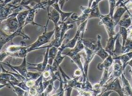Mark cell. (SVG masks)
Returning a JSON list of instances; mask_svg holds the SVG:
<instances>
[{"label": "cell", "instance_id": "6da1fadb", "mask_svg": "<svg viewBox=\"0 0 132 96\" xmlns=\"http://www.w3.org/2000/svg\"><path fill=\"white\" fill-rule=\"evenodd\" d=\"M81 38L77 41V43L75 47L71 49L69 51L65 52H62V55H66L67 56H69L72 60V62H74L76 64L77 67L80 68L82 72V82H85L86 78H85L84 70V66H82V63L81 60V56L79 54V52H81L83 49H84V45L82 42V39Z\"/></svg>", "mask_w": 132, "mask_h": 96}, {"label": "cell", "instance_id": "7a4b0ae2", "mask_svg": "<svg viewBox=\"0 0 132 96\" xmlns=\"http://www.w3.org/2000/svg\"><path fill=\"white\" fill-rule=\"evenodd\" d=\"M19 13H13L1 22V30L7 34H11L16 32L19 28L16 16Z\"/></svg>", "mask_w": 132, "mask_h": 96}, {"label": "cell", "instance_id": "3957f363", "mask_svg": "<svg viewBox=\"0 0 132 96\" xmlns=\"http://www.w3.org/2000/svg\"><path fill=\"white\" fill-rule=\"evenodd\" d=\"M49 21V20L48 19L47 24L44 26V32L43 33V34H42L41 36H39L35 42L27 46L28 52L37 49L38 48H40L44 44H46L50 42V40L54 34L55 29H54L53 30L51 31L47 32V28Z\"/></svg>", "mask_w": 132, "mask_h": 96}, {"label": "cell", "instance_id": "277c9868", "mask_svg": "<svg viewBox=\"0 0 132 96\" xmlns=\"http://www.w3.org/2000/svg\"><path fill=\"white\" fill-rule=\"evenodd\" d=\"M23 28H19V29L15 32V33L11 34H7L3 32V30H1L0 32V46H1V50H2L3 46L8 43L9 42H11L13 39L16 36H21L23 39H29L30 40V38L27 34H25ZM13 43V42H12Z\"/></svg>", "mask_w": 132, "mask_h": 96}, {"label": "cell", "instance_id": "5b68a950", "mask_svg": "<svg viewBox=\"0 0 132 96\" xmlns=\"http://www.w3.org/2000/svg\"><path fill=\"white\" fill-rule=\"evenodd\" d=\"M114 59L113 58L111 55H109L102 63L99 64L97 66V68L100 70H104L102 76L99 82V84L102 87H103V86L108 81L109 79V77L110 76V74L109 73V69L112 65Z\"/></svg>", "mask_w": 132, "mask_h": 96}, {"label": "cell", "instance_id": "8992f818", "mask_svg": "<svg viewBox=\"0 0 132 96\" xmlns=\"http://www.w3.org/2000/svg\"><path fill=\"white\" fill-rule=\"evenodd\" d=\"M88 20L89 19H87L82 23H77L78 27H77V31L74 38L69 41L67 43H64V48L65 49L66 48H70V49L74 48L76 45L77 41L81 38V37H80L81 35L82 36V38L84 33L85 32Z\"/></svg>", "mask_w": 132, "mask_h": 96}, {"label": "cell", "instance_id": "52a82bcc", "mask_svg": "<svg viewBox=\"0 0 132 96\" xmlns=\"http://www.w3.org/2000/svg\"><path fill=\"white\" fill-rule=\"evenodd\" d=\"M100 21L99 22L100 25H103L108 33L109 37L115 36L116 33L115 28L117 25L114 21L113 19L111 18L108 14L107 15H102L101 17Z\"/></svg>", "mask_w": 132, "mask_h": 96}, {"label": "cell", "instance_id": "ba28073f", "mask_svg": "<svg viewBox=\"0 0 132 96\" xmlns=\"http://www.w3.org/2000/svg\"><path fill=\"white\" fill-rule=\"evenodd\" d=\"M106 89L104 91H115L120 96H124L122 86L120 84V81L118 78H116L110 82H106L103 86Z\"/></svg>", "mask_w": 132, "mask_h": 96}, {"label": "cell", "instance_id": "9c48e42d", "mask_svg": "<svg viewBox=\"0 0 132 96\" xmlns=\"http://www.w3.org/2000/svg\"><path fill=\"white\" fill-rule=\"evenodd\" d=\"M18 6H19L12 5L11 3H9L6 4H0L1 22H2L3 20L7 19L9 16L12 14Z\"/></svg>", "mask_w": 132, "mask_h": 96}, {"label": "cell", "instance_id": "30bf717a", "mask_svg": "<svg viewBox=\"0 0 132 96\" xmlns=\"http://www.w3.org/2000/svg\"><path fill=\"white\" fill-rule=\"evenodd\" d=\"M123 73H124L123 67L121 61L118 59L114 60L112 70L110 73V76L109 80H113L116 78H119L121 76Z\"/></svg>", "mask_w": 132, "mask_h": 96}, {"label": "cell", "instance_id": "8fae6325", "mask_svg": "<svg viewBox=\"0 0 132 96\" xmlns=\"http://www.w3.org/2000/svg\"><path fill=\"white\" fill-rule=\"evenodd\" d=\"M1 63L2 64H3L6 66L10 67L14 71L19 73V74H21V75L25 77L26 78L27 76L28 72V69H27V60H26V57L23 58V60L22 63L19 66H13L9 63H5L4 62L3 63V62H2Z\"/></svg>", "mask_w": 132, "mask_h": 96}, {"label": "cell", "instance_id": "7c38bea8", "mask_svg": "<svg viewBox=\"0 0 132 96\" xmlns=\"http://www.w3.org/2000/svg\"><path fill=\"white\" fill-rule=\"evenodd\" d=\"M49 48H47V49L46 50L45 53L44 54V59L42 61V62L38 64H33L28 63V64L31 66H36L35 67H29L28 68L34 69H36L37 71L43 73L46 68L47 66L48 65V61H49V58H48V54H49Z\"/></svg>", "mask_w": 132, "mask_h": 96}, {"label": "cell", "instance_id": "4fadbf2b", "mask_svg": "<svg viewBox=\"0 0 132 96\" xmlns=\"http://www.w3.org/2000/svg\"><path fill=\"white\" fill-rule=\"evenodd\" d=\"M120 36L119 33H117L115 36L109 37L107 40L106 47L105 49L107 52L111 56L113 55V52L114 50V47L115 46L116 41L119 36Z\"/></svg>", "mask_w": 132, "mask_h": 96}, {"label": "cell", "instance_id": "5bb4252c", "mask_svg": "<svg viewBox=\"0 0 132 96\" xmlns=\"http://www.w3.org/2000/svg\"><path fill=\"white\" fill-rule=\"evenodd\" d=\"M101 36L100 34L97 35V47L95 50L96 52V55L99 56L102 59V60L104 61L109 56V54L105 50V49H103L102 47L101 41Z\"/></svg>", "mask_w": 132, "mask_h": 96}, {"label": "cell", "instance_id": "9a60e30c", "mask_svg": "<svg viewBox=\"0 0 132 96\" xmlns=\"http://www.w3.org/2000/svg\"><path fill=\"white\" fill-rule=\"evenodd\" d=\"M47 13H48V19L52 20L54 23L55 28H57L60 25L59 22L60 19H61V16L59 12L55 8H53L52 11H49V8H47Z\"/></svg>", "mask_w": 132, "mask_h": 96}, {"label": "cell", "instance_id": "2e32d148", "mask_svg": "<svg viewBox=\"0 0 132 96\" xmlns=\"http://www.w3.org/2000/svg\"><path fill=\"white\" fill-rule=\"evenodd\" d=\"M123 82L122 89L125 96H132V87L128 80L125 76V74L123 73L120 76Z\"/></svg>", "mask_w": 132, "mask_h": 96}, {"label": "cell", "instance_id": "e0dca14e", "mask_svg": "<svg viewBox=\"0 0 132 96\" xmlns=\"http://www.w3.org/2000/svg\"><path fill=\"white\" fill-rule=\"evenodd\" d=\"M37 10V9L36 8L35 6H34L32 8H31L30 9V11L29 12V14L28 15V16L27 18V19H26V21L25 22L24 27L27 25L31 24V25H37L38 27L44 28V26L39 25L38 24H37L34 21L35 13H36V11Z\"/></svg>", "mask_w": 132, "mask_h": 96}, {"label": "cell", "instance_id": "ac0fdd59", "mask_svg": "<svg viewBox=\"0 0 132 96\" xmlns=\"http://www.w3.org/2000/svg\"><path fill=\"white\" fill-rule=\"evenodd\" d=\"M113 58L114 60L116 59H118L121 61V62L123 64L124 74H125V68L127 65L128 63L132 59V51L131 52H128L127 53L123 54L122 55L118 56H117Z\"/></svg>", "mask_w": 132, "mask_h": 96}, {"label": "cell", "instance_id": "d6986e66", "mask_svg": "<svg viewBox=\"0 0 132 96\" xmlns=\"http://www.w3.org/2000/svg\"><path fill=\"white\" fill-rule=\"evenodd\" d=\"M52 7L53 8H55V10H56L59 12L61 16V21L62 22L67 21L69 18L71 16L72 14L73 13V12H66L62 11V10H61V8L59 6L58 1L55 3H54L53 4H52Z\"/></svg>", "mask_w": 132, "mask_h": 96}, {"label": "cell", "instance_id": "ffe728a7", "mask_svg": "<svg viewBox=\"0 0 132 96\" xmlns=\"http://www.w3.org/2000/svg\"><path fill=\"white\" fill-rule=\"evenodd\" d=\"M98 4L99 3H97L95 1H94V2L93 3L91 7V12L89 17V19L92 18L100 19L102 15L99 10Z\"/></svg>", "mask_w": 132, "mask_h": 96}, {"label": "cell", "instance_id": "44dd1931", "mask_svg": "<svg viewBox=\"0 0 132 96\" xmlns=\"http://www.w3.org/2000/svg\"><path fill=\"white\" fill-rule=\"evenodd\" d=\"M127 11V9L124 7H121L119 6H118V8L115 13L113 15V20L116 25H118V23L121 20V17Z\"/></svg>", "mask_w": 132, "mask_h": 96}, {"label": "cell", "instance_id": "7402d4cb", "mask_svg": "<svg viewBox=\"0 0 132 96\" xmlns=\"http://www.w3.org/2000/svg\"><path fill=\"white\" fill-rule=\"evenodd\" d=\"M30 9H27L24 11H20L17 15L16 18H17L18 22L19 23V28H24V27L25 22L26 21V19H27L28 15L29 14Z\"/></svg>", "mask_w": 132, "mask_h": 96}, {"label": "cell", "instance_id": "603a6c76", "mask_svg": "<svg viewBox=\"0 0 132 96\" xmlns=\"http://www.w3.org/2000/svg\"><path fill=\"white\" fill-rule=\"evenodd\" d=\"M132 25V19H131V17L129 14H127L121 19L118 25L127 29Z\"/></svg>", "mask_w": 132, "mask_h": 96}, {"label": "cell", "instance_id": "cb8c5ba5", "mask_svg": "<svg viewBox=\"0 0 132 96\" xmlns=\"http://www.w3.org/2000/svg\"><path fill=\"white\" fill-rule=\"evenodd\" d=\"M58 51L59 48H57L54 46H52L50 48L48 54V64H49L50 65H52L53 60L58 53Z\"/></svg>", "mask_w": 132, "mask_h": 96}, {"label": "cell", "instance_id": "d4e9b609", "mask_svg": "<svg viewBox=\"0 0 132 96\" xmlns=\"http://www.w3.org/2000/svg\"><path fill=\"white\" fill-rule=\"evenodd\" d=\"M82 42L85 48L91 50H95L97 47V41L93 39H82Z\"/></svg>", "mask_w": 132, "mask_h": 96}, {"label": "cell", "instance_id": "484cf974", "mask_svg": "<svg viewBox=\"0 0 132 96\" xmlns=\"http://www.w3.org/2000/svg\"><path fill=\"white\" fill-rule=\"evenodd\" d=\"M120 36H119L116 40L115 43V48L113 52V55L112 57L114 58L118 56L122 55V45H121L120 41H119V37Z\"/></svg>", "mask_w": 132, "mask_h": 96}, {"label": "cell", "instance_id": "4316f807", "mask_svg": "<svg viewBox=\"0 0 132 96\" xmlns=\"http://www.w3.org/2000/svg\"><path fill=\"white\" fill-rule=\"evenodd\" d=\"M9 82L11 83V86L13 89V91L17 94L18 96H29L28 91H26L23 89H22V88L19 87V86L14 85L10 82Z\"/></svg>", "mask_w": 132, "mask_h": 96}, {"label": "cell", "instance_id": "83f0119b", "mask_svg": "<svg viewBox=\"0 0 132 96\" xmlns=\"http://www.w3.org/2000/svg\"><path fill=\"white\" fill-rule=\"evenodd\" d=\"M41 2V0H21L19 6H25L27 9H30L31 7L28 6L29 4L34 7L36 3H39Z\"/></svg>", "mask_w": 132, "mask_h": 96}, {"label": "cell", "instance_id": "f1b7e54d", "mask_svg": "<svg viewBox=\"0 0 132 96\" xmlns=\"http://www.w3.org/2000/svg\"><path fill=\"white\" fill-rule=\"evenodd\" d=\"M132 51V40L131 39L127 38L124 47L122 48V55L123 54L131 52Z\"/></svg>", "mask_w": 132, "mask_h": 96}, {"label": "cell", "instance_id": "f546056e", "mask_svg": "<svg viewBox=\"0 0 132 96\" xmlns=\"http://www.w3.org/2000/svg\"><path fill=\"white\" fill-rule=\"evenodd\" d=\"M118 33H120V36H121L122 38V46L124 47L126 41L127 39V36H128V31L127 29L124 27L119 26V30Z\"/></svg>", "mask_w": 132, "mask_h": 96}, {"label": "cell", "instance_id": "4dcf8cb0", "mask_svg": "<svg viewBox=\"0 0 132 96\" xmlns=\"http://www.w3.org/2000/svg\"><path fill=\"white\" fill-rule=\"evenodd\" d=\"M0 77H1V78H3V79H5L6 80L14 81V82H19V81L13 75H12L10 73H9L1 72Z\"/></svg>", "mask_w": 132, "mask_h": 96}, {"label": "cell", "instance_id": "1f68e13d", "mask_svg": "<svg viewBox=\"0 0 132 96\" xmlns=\"http://www.w3.org/2000/svg\"><path fill=\"white\" fill-rule=\"evenodd\" d=\"M1 67H2V71H3L2 72H4V73H9L11 74H12V75H13L14 76L16 77V79L19 81V82H27V81H28L27 79L25 77L23 76L21 74H19V73L15 74V73H12V72H11L8 71L6 70L3 67L2 63L1 64Z\"/></svg>", "mask_w": 132, "mask_h": 96}, {"label": "cell", "instance_id": "d6a6232c", "mask_svg": "<svg viewBox=\"0 0 132 96\" xmlns=\"http://www.w3.org/2000/svg\"><path fill=\"white\" fill-rule=\"evenodd\" d=\"M118 6L124 7L127 9V11L128 13L132 15V0H128L124 3L122 2Z\"/></svg>", "mask_w": 132, "mask_h": 96}, {"label": "cell", "instance_id": "836d02e7", "mask_svg": "<svg viewBox=\"0 0 132 96\" xmlns=\"http://www.w3.org/2000/svg\"><path fill=\"white\" fill-rule=\"evenodd\" d=\"M42 75V73L41 72H28L27 76L26 77V79L27 80H36L40 77Z\"/></svg>", "mask_w": 132, "mask_h": 96}, {"label": "cell", "instance_id": "e575fe53", "mask_svg": "<svg viewBox=\"0 0 132 96\" xmlns=\"http://www.w3.org/2000/svg\"><path fill=\"white\" fill-rule=\"evenodd\" d=\"M60 87L58 89L57 91H56L55 93L52 95V96H64V91H65V88L64 87L63 80L62 79V78L61 80H60Z\"/></svg>", "mask_w": 132, "mask_h": 96}, {"label": "cell", "instance_id": "d590c367", "mask_svg": "<svg viewBox=\"0 0 132 96\" xmlns=\"http://www.w3.org/2000/svg\"><path fill=\"white\" fill-rule=\"evenodd\" d=\"M118 1V0H109V4H110V11L109 14L108 15L112 19H113V13L114 12L115 8L116 7L117 3Z\"/></svg>", "mask_w": 132, "mask_h": 96}, {"label": "cell", "instance_id": "8d00e7d4", "mask_svg": "<svg viewBox=\"0 0 132 96\" xmlns=\"http://www.w3.org/2000/svg\"><path fill=\"white\" fill-rule=\"evenodd\" d=\"M80 10L82 12V14H87L90 15L91 12V8L89 7H84V6H80Z\"/></svg>", "mask_w": 132, "mask_h": 96}, {"label": "cell", "instance_id": "74e56055", "mask_svg": "<svg viewBox=\"0 0 132 96\" xmlns=\"http://www.w3.org/2000/svg\"><path fill=\"white\" fill-rule=\"evenodd\" d=\"M42 75H43V78H44L45 79H47L50 76H51V72L50 71V70L49 69H45L44 71L42 73Z\"/></svg>", "mask_w": 132, "mask_h": 96}, {"label": "cell", "instance_id": "f35d334b", "mask_svg": "<svg viewBox=\"0 0 132 96\" xmlns=\"http://www.w3.org/2000/svg\"><path fill=\"white\" fill-rule=\"evenodd\" d=\"M81 75H82V71L80 68H78L74 71L73 77H80Z\"/></svg>", "mask_w": 132, "mask_h": 96}, {"label": "cell", "instance_id": "ab89813d", "mask_svg": "<svg viewBox=\"0 0 132 96\" xmlns=\"http://www.w3.org/2000/svg\"><path fill=\"white\" fill-rule=\"evenodd\" d=\"M69 1V0H58V3H59V4L61 8V10H62L64 4H65L66 2H67Z\"/></svg>", "mask_w": 132, "mask_h": 96}, {"label": "cell", "instance_id": "60d3db41", "mask_svg": "<svg viewBox=\"0 0 132 96\" xmlns=\"http://www.w3.org/2000/svg\"><path fill=\"white\" fill-rule=\"evenodd\" d=\"M128 36L127 38L131 39L132 40V25L127 28Z\"/></svg>", "mask_w": 132, "mask_h": 96}, {"label": "cell", "instance_id": "b9f144b4", "mask_svg": "<svg viewBox=\"0 0 132 96\" xmlns=\"http://www.w3.org/2000/svg\"><path fill=\"white\" fill-rule=\"evenodd\" d=\"M71 19L73 21H75L76 22H77V19L78 17V16L77 15V14L76 13H73V14H72L71 16Z\"/></svg>", "mask_w": 132, "mask_h": 96}, {"label": "cell", "instance_id": "7bdbcfd3", "mask_svg": "<svg viewBox=\"0 0 132 96\" xmlns=\"http://www.w3.org/2000/svg\"><path fill=\"white\" fill-rule=\"evenodd\" d=\"M127 65H128L129 66H130L131 67V70L130 71V73H131V75L132 78V59L128 63Z\"/></svg>", "mask_w": 132, "mask_h": 96}, {"label": "cell", "instance_id": "ee69618b", "mask_svg": "<svg viewBox=\"0 0 132 96\" xmlns=\"http://www.w3.org/2000/svg\"><path fill=\"white\" fill-rule=\"evenodd\" d=\"M94 0H89V2H88V7L91 8V6L93 4V3L94 2Z\"/></svg>", "mask_w": 132, "mask_h": 96}, {"label": "cell", "instance_id": "f6af8a7d", "mask_svg": "<svg viewBox=\"0 0 132 96\" xmlns=\"http://www.w3.org/2000/svg\"><path fill=\"white\" fill-rule=\"evenodd\" d=\"M102 0H95V1L97 3H99L101 1H102Z\"/></svg>", "mask_w": 132, "mask_h": 96}, {"label": "cell", "instance_id": "bcb514c9", "mask_svg": "<svg viewBox=\"0 0 132 96\" xmlns=\"http://www.w3.org/2000/svg\"><path fill=\"white\" fill-rule=\"evenodd\" d=\"M130 82H131V84H132V78H131V79L130 80Z\"/></svg>", "mask_w": 132, "mask_h": 96}, {"label": "cell", "instance_id": "7dc6e473", "mask_svg": "<svg viewBox=\"0 0 132 96\" xmlns=\"http://www.w3.org/2000/svg\"><path fill=\"white\" fill-rule=\"evenodd\" d=\"M131 86H132V84H131Z\"/></svg>", "mask_w": 132, "mask_h": 96}, {"label": "cell", "instance_id": "c3c4849f", "mask_svg": "<svg viewBox=\"0 0 132 96\" xmlns=\"http://www.w3.org/2000/svg\"><path fill=\"white\" fill-rule=\"evenodd\" d=\"M3 1H4V0H3Z\"/></svg>", "mask_w": 132, "mask_h": 96}, {"label": "cell", "instance_id": "681fc988", "mask_svg": "<svg viewBox=\"0 0 132 96\" xmlns=\"http://www.w3.org/2000/svg\"><path fill=\"white\" fill-rule=\"evenodd\" d=\"M118 1H119V0H118Z\"/></svg>", "mask_w": 132, "mask_h": 96}]
</instances>
